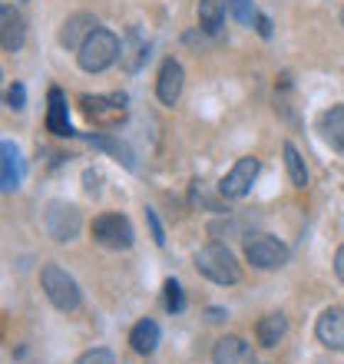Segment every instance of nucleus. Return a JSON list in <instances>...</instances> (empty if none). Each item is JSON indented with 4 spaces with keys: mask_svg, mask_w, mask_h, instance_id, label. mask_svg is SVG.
<instances>
[{
    "mask_svg": "<svg viewBox=\"0 0 344 364\" xmlns=\"http://www.w3.org/2000/svg\"><path fill=\"white\" fill-rule=\"evenodd\" d=\"M321 136L335 153H344V106H331L321 113Z\"/></svg>",
    "mask_w": 344,
    "mask_h": 364,
    "instance_id": "nucleus-17",
    "label": "nucleus"
},
{
    "mask_svg": "<svg viewBox=\"0 0 344 364\" xmlns=\"http://www.w3.org/2000/svg\"><path fill=\"white\" fill-rule=\"evenodd\" d=\"M229 14V0H199V23L205 33H219Z\"/></svg>",
    "mask_w": 344,
    "mask_h": 364,
    "instance_id": "nucleus-19",
    "label": "nucleus"
},
{
    "mask_svg": "<svg viewBox=\"0 0 344 364\" xmlns=\"http://www.w3.org/2000/svg\"><path fill=\"white\" fill-rule=\"evenodd\" d=\"M146 222H149V229H153L156 245H166V232H163V225H159V219H156L153 209H146Z\"/></svg>",
    "mask_w": 344,
    "mask_h": 364,
    "instance_id": "nucleus-28",
    "label": "nucleus"
},
{
    "mask_svg": "<svg viewBox=\"0 0 344 364\" xmlns=\"http://www.w3.org/2000/svg\"><path fill=\"white\" fill-rule=\"evenodd\" d=\"M195 269L215 285H235L242 278L239 262L229 252V245H222V242H209V245H202L195 252Z\"/></svg>",
    "mask_w": 344,
    "mask_h": 364,
    "instance_id": "nucleus-3",
    "label": "nucleus"
},
{
    "mask_svg": "<svg viewBox=\"0 0 344 364\" xmlns=\"http://www.w3.org/2000/svg\"><path fill=\"white\" fill-rule=\"evenodd\" d=\"M258 173H262V163H258L255 156H242L239 163L222 176L219 196L222 199H242V196H249L255 179H258Z\"/></svg>",
    "mask_w": 344,
    "mask_h": 364,
    "instance_id": "nucleus-7",
    "label": "nucleus"
},
{
    "mask_svg": "<svg viewBox=\"0 0 344 364\" xmlns=\"http://www.w3.org/2000/svg\"><path fill=\"white\" fill-rule=\"evenodd\" d=\"M119 57H123V43H119V37H116L113 30H106V27L93 30L83 47L77 50V63L83 73H103Z\"/></svg>",
    "mask_w": 344,
    "mask_h": 364,
    "instance_id": "nucleus-1",
    "label": "nucleus"
},
{
    "mask_svg": "<svg viewBox=\"0 0 344 364\" xmlns=\"http://www.w3.org/2000/svg\"><path fill=\"white\" fill-rule=\"evenodd\" d=\"M93 30H100L96 17L93 14H86V10H80V14H73V17L63 20V27H60V43H63L67 50H80Z\"/></svg>",
    "mask_w": 344,
    "mask_h": 364,
    "instance_id": "nucleus-12",
    "label": "nucleus"
},
{
    "mask_svg": "<svg viewBox=\"0 0 344 364\" xmlns=\"http://www.w3.org/2000/svg\"><path fill=\"white\" fill-rule=\"evenodd\" d=\"M341 23H344V10H341Z\"/></svg>",
    "mask_w": 344,
    "mask_h": 364,
    "instance_id": "nucleus-34",
    "label": "nucleus"
},
{
    "mask_svg": "<svg viewBox=\"0 0 344 364\" xmlns=\"http://www.w3.org/2000/svg\"><path fill=\"white\" fill-rule=\"evenodd\" d=\"M315 335L328 351H344V308L341 305H331L318 315Z\"/></svg>",
    "mask_w": 344,
    "mask_h": 364,
    "instance_id": "nucleus-9",
    "label": "nucleus"
},
{
    "mask_svg": "<svg viewBox=\"0 0 344 364\" xmlns=\"http://www.w3.org/2000/svg\"><path fill=\"white\" fill-rule=\"evenodd\" d=\"M40 288H43V295L50 298V305L57 308V311H77L83 305L80 285L73 282V275L67 269H60L57 262H47L40 269Z\"/></svg>",
    "mask_w": 344,
    "mask_h": 364,
    "instance_id": "nucleus-2",
    "label": "nucleus"
},
{
    "mask_svg": "<svg viewBox=\"0 0 344 364\" xmlns=\"http://www.w3.org/2000/svg\"><path fill=\"white\" fill-rule=\"evenodd\" d=\"M43 229L53 242H73L83 229V215L70 202H50L47 212H43Z\"/></svg>",
    "mask_w": 344,
    "mask_h": 364,
    "instance_id": "nucleus-6",
    "label": "nucleus"
},
{
    "mask_svg": "<svg viewBox=\"0 0 344 364\" xmlns=\"http://www.w3.org/2000/svg\"><path fill=\"white\" fill-rule=\"evenodd\" d=\"M17 186H20V153L10 139H4L0 143V189L14 192Z\"/></svg>",
    "mask_w": 344,
    "mask_h": 364,
    "instance_id": "nucleus-15",
    "label": "nucleus"
},
{
    "mask_svg": "<svg viewBox=\"0 0 344 364\" xmlns=\"http://www.w3.org/2000/svg\"><path fill=\"white\" fill-rule=\"evenodd\" d=\"M255 27H258V33L262 37H272V20L265 17V14H258V20H255Z\"/></svg>",
    "mask_w": 344,
    "mask_h": 364,
    "instance_id": "nucleus-31",
    "label": "nucleus"
},
{
    "mask_svg": "<svg viewBox=\"0 0 344 364\" xmlns=\"http://www.w3.org/2000/svg\"><path fill=\"white\" fill-rule=\"evenodd\" d=\"M229 10H232V17L239 20L242 27H252V23L258 20V10H255L252 0H229Z\"/></svg>",
    "mask_w": 344,
    "mask_h": 364,
    "instance_id": "nucleus-22",
    "label": "nucleus"
},
{
    "mask_svg": "<svg viewBox=\"0 0 344 364\" xmlns=\"http://www.w3.org/2000/svg\"><path fill=\"white\" fill-rule=\"evenodd\" d=\"M182 83H186V73H182V63L179 60H163L159 67V77H156V96L163 106H176L182 96Z\"/></svg>",
    "mask_w": 344,
    "mask_h": 364,
    "instance_id": "nucleus-10",
    "label": "nucleus"
},
{
    "mask_svg": "<svg viewBox=\"0 0 344 364\" xmlns=\"http://www.w3.org/2000/svg\"><path fill=\"white\" fill-rule=\"evenodd\" d=\"M73 364H116V358L109 348H90V351H83Z\"/></svg>",
    "mask_w": 344,
    "mask_h": 364,
    "instance_id": "nucleus-24",
    "label": "nucleus"
},
{
    "mask_svg": "<svg viewBox=\"0 0 344 364\" xmlns=\"http://www.w3.org/2000/svg\"><path fill=\"white\" fill-rule=\"evenodd\" d=\"M47 129L53 136H77L73 126H70L67 96H63V90H57V87H50V93H47Z\"/></svg>",
    "mask_w": 344,
    "mask_h": 364,
    "instance_id": "nucleus-14",
    "label": "nucleus"
},
{
    "mask_svg": "<svg viewBox=\"0 0 344 364\" xmlns=\"http://www.w3.org/2000/svg\"><path fill=\"white\" fill-rule=\"evenodd\" d=\"M93 242L96 245H103V249L126 252V249H133L136 229L123 212H103V215H96L93 219Z\"/></svg>",
    "mask_w": 344,
    "mask_h": 364,
    "instance_id": "nucleus-5",
    "label": "nucleus"
},
{
    "mask_svg": "<svg viewBox=\"0 0 344 364\" xmlns=\"http://www.w3.org/2000/svg\"><path fill=\"white\" fill-rule=\"evenodd\" d=\"M90 143L100 146V149H106V153H113L116 159L126 166V169H136V156H133V149H129L126 143L113 139V136H90Z\"/></svg>",
    "mask_w": 344,
    "mask_h": 364,
    "instance_id": "nucleus-21",
    "label": "nucleus"
},
{
    "mask_svg": "<svg viewBox=\"0 0 344 364\" xmlns=\"http://www.w3.org/2000/svg\"><path fill=\"white\" fill-rule=\"evenodd\" d=\"M205 315H209V321H222V318H225V311H222V308H209Z\"/></svg>",
    "mask_w": 344,
    "mask_h": 364,
    "instance_id": "nucleus-33",
    "label": "nucleus"
},
{
    "mask_svg": "<svg viewBox=\"0 0 344 364\" xmlns=\"http://www.w3.org/2000/svg\"><path fill=\"white\" fill-rule=\"evenodd\" d=\"M212 364H255V351H252V345L245 338L225 335L222 341H215Z\"/></svg>",
    "mask_w": 344,
    "mask_h": 364,
    "instance_id": "nucleus-13",
    "label": "nucleus"
},
{
    "mask_svg": "<svg viewBox=\"0 0 344 364\" xmlns=\"http://www.w3.org/2000/svg\"><path fill=\"white\" fill-rule=\"evenodd\" d=\"M335 275L344 282V245L338 249V255H335Z\"/></svg>",
    "mask_w": 344,
    "mask_h": 364,
    "instance_id": "nucleus-32",
    "label": "nucleus"
},
{
    "mask_svg": "<svg viewBox=\"0 0 344 364\" xmlns=\"http://www.w3.org/2000/svg\"><path fill=\"white\" fill-rule=\"evenodd\" d=\"M83 113L90 116L93 126H116L126 119V93H109V96H83L80 100Z\"/></svg>",
    "mask_w": 344,
    "mask_h": 364,
    "instance_id": "nucleus-8",
    "label": "nucleus"
},
{
    "mask_svg": "<svg viewBox=\"0 0 344 364\" xmlns=\"http://www.w3.org/2000/svg\"><path fill=\"white\" fill-rule=\"evenodd\" d=\"M83 182H86V192H90V196H100V173L86 169V173H83Z\"/></svg>",
    "mask_w": 344,
    "mask_h": 364,
    "instance_id": "nucleus-30",
    "label": "nucleus"
},
{
    "mask_svg": "<svg viewBox=\"0 0 344 364\" xmlns=\"http://www.w3.org/2000/svg\"><path fill=\"white\" fill-rule=\"evenodd\" d=\"M129 345H133L136 355H153L156 348H159V325H156L153 318L136 321L133 331H129Z\"/></svg>",
    "mask_w": 344,
    "mask_h": 364,
    "instance_id": "nucleus-16",
    "label": "nucleus"
},
{
    "mask_svg": "<svg viewBox=\"0 0 344 364\" xmlns=\"http://www.w3.org/2000/svg\"><path fill=\"white\" fill-rule=\"evenodd\" d=\"M209 235L212 239H235V235H242V222L235 219H219L209 225Z\"/></svg>",
    "mask_w": 344,
    "mask_h": 364,
    "instance_id": "nucleus-23",
    "label": "nucleus"
},
{
    "mask_svg": "<svg viewBox=\"0 0 344 364\" xmlns=\"http://www.w3.org/2000/svg\"><path fill=\"white\" fill-rule=\"evenodd\" d=\"M192 202H195V205H205V209H212V212L222 209L219 202H215L209 192H205V182H192Z\"/></svg>",
    "mask_w": 344,
    "mask_h": 364,
    "instance_id": "nucleus-27",
    "label": "nucleus"
},
{
    "mask_svg": "<svg viewBox=\"0 0 344 364\" xmlns=\"http://www.w3.org/2000/svg\"><path fill=\"white\" fill-rule=\"evenodd\" d=\"M129 50H133V53H129V57H123V63H126V70H136V67H139V60L146 57V53H143L146 43L139 40V33H136V30L129 33Z\"/></svg>",
    "mask_w": 344,
    "mask_h": 364,
    "instance_id": "nucleus-25",
    "label": "nucleus"
},
{
    "mask_svg": "<svg viewBox=\"0 0 344 364\" xmlns=\"http://www.w3.org/2000/svg\"><path fill=\"white\" fill-rule=\"evenodd\" d=\"M285 331H288V318L281 315V311H272V315H265L255 325V338L262 348H275L278 341L285 338Z\"/></svg>",
    "mask_w": 344,
    "mask_h": 364,
    "instance_id": "nucleus-18",
    "label": "nucleus"
},
{
    "mask_svg": "<svg viewBox=\"0 0 344 364\" xmlns=\"http://www.w3.org/2000/svg\"><path fill=\"white\" fill-rule=\"evenodd\" d=\"M7 106L10 109H23V87H20V83H14V87L7 90Z\"/></svg>",
    "mask_w": 344,
    "mask_h": 364,
    "instance_id": "nucleus-29",
    "label": "nucleus"
},
{
    "mask_svg": "<svg viewBox=\"0 0 344 364\" xmlns=\"http://www.w3.org/2000/svg\"><path fill=\"white\" fill-rule=\"evenodd\" d=\"M285 169H288V179H291V186L295 189H305L308 186V169H305V159L298 156V149L291 143H285Z\"/></svg>",
    "mask_w": 344,
    "mask_h": 364,
    "instance_id": "nucleus-20",
    "label": "nucleus"
},
{
    "mask_svg": "<svg viewBox=\"0 0 344 364\" xmlns=\"http://www.w3.org/2000/svg\"><path fill=\"white\" fill-rule=\"evenodd\" d=\"M245 259L249 265L262 272H275V269H285L288 259H291V252L281 239L275 235H268V232H255V235H245Z\"/></svg>",
    "mask_w": 344,
    "mask_h": 364,
    "instance_id": "nucleus-4",
    "label": "nucleus"
},
{
    "mask_svg": "<svg viewBox=\"0 0 344 364\" xmlns=\"http://www.w3.org/2000/svg\"><path fill=\"white\" fill-rule=\"evenodd\" d=\"M163 291H166V308H169V311H182V288H179V282L169 278V282L163 285Z\"/></svg>",
    "mask_w": 344,
    "mask_h": 364,
    "instance_id": "nucleus-26",
    "label": "nucleus"
},
{
    "mask_svg": "<svg viewBox=\"0 0 344 364\" xmlns=\"http://www.w3.org/2000/svg\"><path fill=\"white\" fill-rule=\"evenodd\" d=\"M23 40H27V23L20 17V10L14 4H4L0 7V47L7 53H17Z\"/></svg>",
    "mask_w": 344,
    "mask_h": 364,
    "instance_id": "nucleus-11",
    "label": "nucleus"
}]
</instances>
